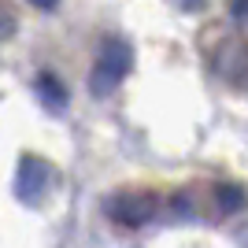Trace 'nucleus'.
<instances>
[{"label": "nucleus", "mask_w": 248, "mask_h": 248, "mask_svg": "<svg viewBox=\"0 0 248 248\" xmlns=\"http://www.w3.org/2000/svg\"><path fill=\"white\" fill-rule=\"evenodd\" d=\"M11 33H15V11H11L8 4H0V41L11 37Z\"/></svg>", "instance_id": "6"}, {"label": "nucleus", "mask_w": 248, "mask_h": 248, "mask_svg": "<svg viewBox=\"0 0 248 248\" xmlns=\"http://www.w3.org/2000/svg\"><path fill=\"white\" fill-rule=\"evenodd\" d=\"M155 193H145V189H134V193H115L108 197V215L119 222V226H145L148 218L155 215Z\"/></svg>", "instance_id": "2"}, {"label": "nucleus", "mask_w": 248, "mask_h": 248, "mask_svg": "<svg viewBox=\"0 0 248 248\" xmlns=\"http://www.w3.org/2000/svg\"><path fill=\"white\" fill-rule=\"evenodd\" d=\"M245 204H248L245 186H233V182L215 186V207L222 211V215H237V211H245Z\"/></svg>", "instance_id": "5"}, {"label": "nucleus", "mask_w": 248, "mask_h": 248, "mask_svg": "<svg viewBox=\"0 0 248 248\" xmlns=\"http://www.w3.org/2000/svg\"><path fill=\"white\" fill-rule=\"evenodd\" d=\"M48 186H52V167L37 155H22L19 170H15V197L22 204H37L48 193Z\"/></svg>", "instance_id": "3"}, {"label": "nucleus", "mask_w": 248, "mask_h": 248, "mask_svg": "<svg viewBox=\"0 0 248 248\" xmlns=\"http://www.w3.org/2000/svg\"><path fill=\"white\" fill-rule=\"evenodd\" d=\"M130 67H134V45L123 41V37H108L100 45V52H96L93 71H89V93L111 96L123 85V78L130 74Z\"/></svg>", "instance_id": "1"}, {"label": "nucleus", "mask_w": 248, "mask_h": 248, "mask_svg": "<svg viewBox=\"0 0 248 248\" xmlns=\"http://www.w3.org/2000/svg\"><path fill=\"white\" fill-rule=\"evenodd\" d=\"M33 89H37V96H41V104L48 108V111L60 115L63 108H67V85L56 78V74H37V82H33Z\"/></svg>", "instance_id": "4"}, {"label": "nucleus", "mask_w": 248, "mask_h": 248, "mask_svg": "<svg viewBox=\"0 0 248 248\" xmlns=\"http://www.w3.org/2000/svg\"><path fill=\"white\" fill-rule=\"evenodd\" d=\"M26 4H33L37 11H52L56 4H60V0H26Z\"/></svg>", "instance_id": "9"}, {"label": "nucleus", "mask_w": 248, "mask_h": 248, "mask_svg": "<svg viewBox=\"0 0 248 248\" xmlns=\"http://www.w3.org/2000/svg\"><path fill=\"white\" fill-rule=\"evenodd\" d=\"M170 4H178L182 11H204L207 0H170Z\"/></svg>", "instance_id": "8"}, {"label": "nucleus", "mask_w": 248, "mask_h": 248, "mask_svg": "<svg viewBox=\"0 0 248 248\" xmlns=\"http://www.w3.org/2000/svg\"><path fill=\"white\" fill-rule=\"evenodd\" d=\"M230 11H233V19L248 22V0H230Z\"/></svg>", "instance_id": "7"}]
</instances>
